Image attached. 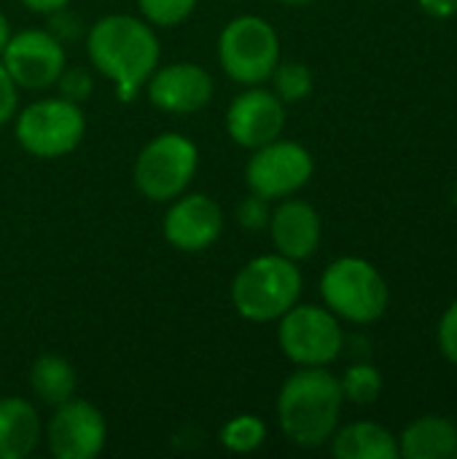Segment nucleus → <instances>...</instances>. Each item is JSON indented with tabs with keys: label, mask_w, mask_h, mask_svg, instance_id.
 Segmentation results:
<instances>
[{
	"label": "nucleus",
	"mask_w": 457,
	"mask_h": 459,
	"mask_svg": "<svg viewBox=\"0 0 457 459\" xmlns=\"http://www.w3.org/2000/svg\"><path fill=\"white\" fill-rule=\"evenodd\" d=\"M92 67L113 81L124 102L135 100L162 59V43L154 24L132 13H108L86 30Z\"/></svg>",
	"instance_id": "obj_1"
},
{
	"label": "nucleus",
	"mask_w": 457,
	"mask_h": 459,
	"mask_svg": "<svg viewBox=\"0 0 457 459\" xmlns=\"http://www.w3.org/2000/svg\"><path fill=\"white\" fill-rule=\"evenodd\" d=\"M342 403L339 379L329 374L326 366H299L277 393V425L291 444L318 449L329 444L339 428Z\"/></svg>",
	"instance_id": "obj_2"
},
{
	"label": "nucleus",
	"mask_w": 457,
	"mask_h": 459,
	"mask_svg": "<svg viewBox=\"0 0 457 459\" xmlns=\"http://www.w3.org/2000/svg\"><path fill=\"white\" fill-rule=\"evenodd\" d=\"M302 272L280 253L250 258L232 280V307L248 323H277L302 299Z\"/></svg>",
	"instance_id": "obj_3"
},
{
	"label": "nucleus",
	"mask_w": 457,
	"mask_h": 459,
	"mask_svg": "<svg viewBox=\"0 0 457 459\" xmlns=\"http://www.w3.org/2000/svg\"><path fill=\"white\" fill-rule=\"evenodd\" d=\"M86 134V116L78 102L43 97L16 110L13 137L35 159H59L73 153Z\"/></svg>",
	"instance_id": "obj_4"
},
{
	"label": "nucleus",
	"mask_w": 457,
	"mask_h": 459,
	"mask_svg": "<svg viewBox=\"0 0 457 459\" xmlns=\"http://www.w3.org/2000/svg\"><path fill=\"white\" fill-rule=\"evenodd\" d=\"M277 62L280 38L267 19L242 13L224 24L218 35V65L226 78L242 86H261L269 81Z\"/></svg>",
	"instance_id": "obj_5"
},
{
	"label": "nucleus",
	"mask_w": 457,
	"mask_h": 459,
	"mask_svg": "<svg viewBox=\"0 0 457 459\" xmlns=\"http://www.w3.org/2000/svg\"><path fill=\"white\" fill-rule=\"evenodd\" d=\"M199 148L180 132H162L148 140L132 167L135 188L151 202H172L194 180Z\"/></svg>",
	"instance_id": "obj_6"
},
{
	"label": "nucleus",
	"mask_w": 457,
	"mask_h": 459,
	"mask_svg": "<svg viewBox=\"0 0 457 459\" xmlns=\"http://www.w3.org/2000/svg\"><path fill=\"white\" fill-rule=\"evenodd\" d=\"M321 296L326 309L356 325L380 320L388 307V285L382 274L356 255L337 258L326 266L321 277Z\"/></svg>",
	"instance_id": "obj_7"
},
{
	"label": "nucleus",
	"mask_w": 457,
	"mask_h": 459,
	"mask_svg": "<svg viewBox=\"0 0 457 459\" xmlns=\"http://www.w3.org/2000/svg\"><path fill=\"white\" fill-rule=\"evenodd\" d=\"M277 344L296 366H329L345 347V333L331 309L294 304L277 320Z\"/></svg>",
	"instance_id": "obj_8"
},
{
	"label": "nucleus",
	"mask_w": 457,
	"mask_h": 459,
	"mask_svg": "<svg viewBox=\"0 0 457 459\" xmlns=\"http://www.w3.org/2000/svg\"><path fill=\"white\" fill-rule=\"evenodd\" d=\"M312 172H315L312 153L294 140L277 137L261 148H253L245 164V183L248 191L269 202H280L302 191L310 183Z\"/></svg>",
	"instance_id": "obj_9"
},
{
	"label": "nucleus",
	"mask_w": 457,
	"mask_h": 459,
	"mask_svg": "<svg viewBox=\"0 0 457 459\" xmlns=\"http://www.w3.org/2000/svg\"><path fill=\"white\" fill-rule=\"evenodd\" d=\"M0 62L19 89L43 91L54 86L59 73L67 67V54L62 40L46 27H27L11 35Z\"/></svg>",
	"instance_id": "obj_10"
},
{
	"label": "nucleus",
	"mask_w": 457,
	"mask_h": 459,
	"mask_svg": "<svg viewBox=\"0 0 457 459\" xmlns=\"http://www.w3.org/2000/svg\"><path fill=\"white\" fill-rule=\"evenodd\" d=\"M43 436L51 457L94 459L108 444V422L94 403L73 395L70 401L54 406Z\"/></svg>",
	"instance_id": "obj_11"
},
{
	"label": "nucleus",
	"mask_w": 457,
	"mask_h": 459,
	"mask_svg": "<svg viewBox=\"0 0 457 459\" xmlns=\"http://www.w3.org/2000/svg\"><path fill=\"white\" fill-rule=\"evenodd\" d=\"M224 226V210L213 196L183 191L170 202L162 221V234L167 245L180 253H202L221 239Z\"/></svg>",
	"instance_id": "obj_12"
},
{
	"label": "nucleus",
	"mask_w": 457,
	"mask_h": 459,
	"mask_svg": "<svg viewBox=\"0 0 457 459\" xmlns=\"http://www.w3.org/2000/svg\"><path fill=\"white\" fill-rule=\"evenodd\" d=\"M286 129V102L261 86H248L226 108V132L240 148H261Z\"/></svg>",
	"instance_id": "obj_13"
},
{
	"label": "nucleus",
	"mask_w": 457,
	"mask_h": 459,
	"mask_svg": "<svg viewBox=\"0 0 457 459\" xmlns=\"http://www.w3.org/2000/svg\"><path fill=\"white\" fill-rule=\"evenodd\" d=\"M213 91H215L213 75L194 62H175V65L156 67L145 83L148 102L162 113H172V116H189L202 110L213 100Z\"/></svg>",
	"instance_id": "obj_14"
},
{
	"label": "nucleus",
	"mask_w": 457,
	"mask_h": 459,
	"mask_svg": "<svg viewBox=\"0 0 457 459\" xmlns=\"http://www.w3.org/2000/svg\"><path fill=\"white\" fill-rule=\"evenodd\" d=\"M275 253L291 258V261H307L310 255H315L318 245H321V215L310 202L286 196L272 207L269 215V226H267Z\"/></svg>",
	"instance_id": "obj_15"
},
{
	"label": "nucleus",
	"mask_w": 457,
	"mask_h": 459,
	"mask_svg": "<svg viewBox=\"0 0 457 459\" xmlns=\"http://www.w3.org/2000/svg\"><path fill=\"white\" fill-rule=\"evenodd\" d=\"M43 441V420L38 409L19 398H0V459L30 457Z\"/></svg>",
	"instance_id": "obj_16"
},
{
	"label": "nucleus",
	"mask_w": 457,
	"mask_h": 459,
	"mask_svg": "<svg viewBox=\"0 0 457 459\" xmlns=\"http://www.w3.org/2000/svg\"><path fill=\"white\" fill-rule=\"evenodd\" d=\"M457 452V428L447 417L415 420L399 441V455L407 459H447Z\"/></svg>",
	"instance_id": "obj_17"
},
{
	"label": "nucleus",
	"mask_w": 457,
	"mask_h": 459,
	"mask_svg": "<svg viewBox=\"0 0 457 459\" xmlns=\"http://www.w3.org/2000/svg\"><path fill=\"white\" fill-rule=\"evenodd\" d=\"M331 455L337 459H396L399 441L377 422H353L334 430Z\"/></svg>",
	"instance_id": "obj_18"
},
{
	"label": "nucleus",
	"mask_w": 457,
	"mask_h": 459,
	"mask_svg": "<svg viewBox=\"0 0 457 459\" xmlns=\"http://www.w3.org/2000/svg\"><path fill=\"white\" fill-rule=\"evenodd\" d=\"M30 387L40 403L54 409L75 395L78 377H75V368L62 355L46 352L35 358V363L30 366Z\"/></svg>",
	"instance_id": "obj_19"
},
{
	"label": "nucleus",
	"mask_w": 457,
	"mask_h": 459,
	"mask_svg": "<svg viewBox=\"0 0 457 459\" xmlns=\"http://www.w3.org/2000/svg\"><path fill=\"white\" fill-rule=\"evenodd\" d=\"M218 441L232 455H250L261 449V444L267 441V425L256 414H237L229 422H224Z\"/></svg>",
	"instance_id": "obj_20"
},
{
	"label": "nucleus",
	"mask_w": 457,
	"mask_h": 459,
	"mask_svg": "<svg viewBox=\"0 0 457 459\" xmlns=\"http://www.w3.org/2000/svg\"><path fill=\"white\" fill-rule=\"evenodd\" d=\"M269 81H272V91L286 105L302 102L312 94V73L304 62H277Z\"/></svg>",
	"instance_id": "obj_21"
},
{
	"label": "nucleus",
	"mask_w": 457,
	"mask_h": 459,
	"mask_svg": "<svg viewBox=\"0 0 457 459\" xmlns=\"http://www.w3.org/2000/svg\"><path fill=\"white\" fill-rule=\"evenodd\" d=\"M339 387H342V395L345 401L350 403H358V406H366V403H374L380 390H382V377L374 366L369 363H356L345 371V377L339 379Z\"/></svg>",
	"instance_id": "obj_22"
},
{
	"label": "nucleus",
	"mask_w": 457,
	"mask_h": 459,
	"mask_svg": "<svg viewBox=\"0 0 457 459\" xmlns=\"http://www.w3.org/2000/svg\"><path fill=\"white\" fill-rule=\"evenodd\" d=\"M199 0H137L143 19L154 27H175L186 22Z\"/></svg>",
	"instance_id": "obj_23"
},
{
	"label": "nucleus",
	"mask_w": 457,
	"mask_h": 459,
	"mask_svg": "<svg viewBox=\"0 0 457 459\" xmlns=\"http://www.w3.org/2000/svg\"><path fill=\"white\" fill-rule=\"evenodd\" d=\"M269 215H272L269 199H264V196H259L253 191L234 210V218L245 231H264L269 226Z\"/></svg>",
	"instance_id": "obj_24"
},
{
	"label": "nucleus",
	"mask_w": 457,
	"mask_h": 459,
	"mask_svg": "<svg viewBox=\"0 0 457 459\" xmlns=\"http://www.w3.org/2000/svg\"><path fill=\"white\" fill-rule=\"evenodd\" d=\"M54 86L59 89V97H65V100L81 105L83 100L92 97L94 81H92V75H89L86 67H78V65H75V67H65V70L59 73V78H57Z\"/></svg>",
	"instance_id": "obj_25"
},
{
	"label": "nucleus",
	"mask_w": 457,
	"mask_h": 459,
	"mask_svg": "<svg viewBox=\"0 0 457 459\" xmlns=\"http://www.w3.org/2000/svg\"><path fill=\"white\" fill-rule=\"evenodd\" d=\"M16 110H19V86L13 83L5 65L0 62V126L13 121Z\"/></svg>",
	"instance_id": "obj_26"
},
{
	"label": "nucleus",
	"mask_w": 457,
	"mask_h": 459,
	"mask_svg": "<svg viewBox=\"0 0 457 459\" xmlns=\"http://www.w3.org/2000/svg\"><path fill=\"white\" fill-rule=\"evenodd\" d=\"M439 350L457 368V301L444 312L439 323Z\"/></svg>",
	"instance_id": "obj_27"
},
{
	"label": "nucleus",
	"mask_w": 457,
	"mask_h": 459,
	"mask_svg": "<svg viewBox=\"0 0 457 459\" xmlns=\"http://www.w3.org/2000/svg\"><path fill=\"white\" fill-rule=\"evenodd\" d=\"M423 5L426 13L439 16V19H450L457 13V0H417Z\"/></svg>",
	"instance_id": "obj_28"
},
{
	"label": "nucleus",
	"mask_w": 457,
	"mask_h": 459,
	"mask_svg": "<svg viewBox=\"0 0 457 459\" xmlns=\"http://www.w3.org/2000/svg\"><path fill=\"white\" fill-rule=\"evenodd\" d=\"M19 3L24 8H30V11H35V13H54V11L70 5V0H19Z\"/></svg>",
	"instance_id": "obj_29"
},
{
	"label": "nucleus",
	"mask_w": 457,
	"mask_h": 459,
	"mask_svg": "<svg viewBox=\"0 0 457 459\" xmlns=\"http://www.w3.org/2000/svg\"><path fill=\"white\" fill-rule=\"evenodd\" d=\"M11 24H8V16L0 11V54L5 51V46H8V40H11Z\"/></svg>",
	"instance_id": "obj_30"
},
{
	"label": "nucleus",
	"mask_w": 457,
	"mask_h": 459,
	"mask_svg": "<svg viewBox=\"0 0 457 459\" xmlns=\"http://www.w3.org/2000/svg\"><path fill=\"white\" fill-rule=\"evenodd\" d=\"M277 3H283V5H310L312 0H277Z\"/></svg>",
	"instance_id": "obj_31"
},
{
	"label": "nucleus",
	"mask_w": 457,
	"mask_h": 459,
	"mask_svg": "<svg viewBox=\"0 0 457 459\" xmlns=\"http://www.w3.org/2000/svg\"><path fill=\"white\" fill-rule=\"evenodd\" d=\"M455 457H457V452H455Z\"/></svg>",
	"instance_id": "obj_32"
}]
</instances>
